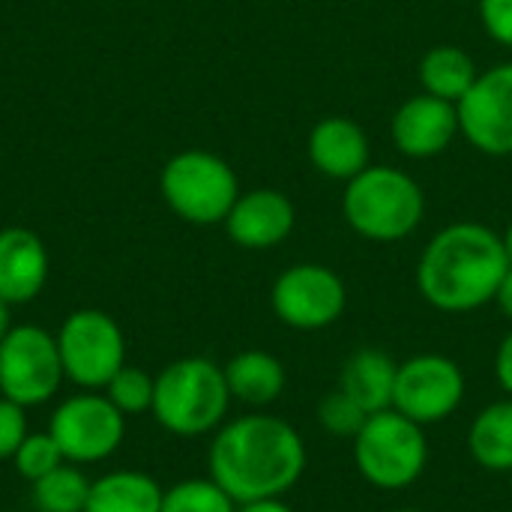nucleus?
Masks as SVG:
<instances>
[{
  "instance_id": "1",
  "label": "nucleus",
  "mask_w": 512,
  "mask_h": 512,
  "mask_svg": "<svg viewBox=\"0 0 512 512\" xmlns=\"http://www.w3.org/2000/svg\"><path fill=\"white\" fill-rule=\"evenodd\" d=\"M210 477L237 501L285 498L306 474L303 435L282 417L246 414L216 429L207 453Z\"/></svg>"
},
{
  "instance_id": "2",
  "label": "nucleus",
  "mask_w": 512,
  "mask_h": 512,
  "mask_svg": "<svg viewBox=\"0 0 512 512\" xmlns=\"http://www.w3.org/2000/svg\"><path fill=\"white\" fill-rule=\"evenodd\" d=\"M507 270L510 258L498 231L480 222H453L426 243L417 288L432 309L468 315L495 300Z\"/></svg>"
},
{
  "instance_id": "3",
  "label": "nucleus",
  "mask_w": 512,
  "mask_h": 512,
  "mask_svg": "<svg viewBox=\"0 0 512 512\" xmlns=\"http://www.w3.org/2000/svg\"><path fill=\"white\" fill-rule=\"evenodd\" d=\"M342 216L363 240L399 243L420 228L426 195L411 174L393 165H369L345 183Z\"/></svg>"
},
{
  "instance_id": "4",
  "label": "nucleus",
  "mask_w": 512,
  "mask_h": 512,
  "mask_svg": "<svg viewBox=\"0 0 512 512\" xmlns=\"http://www.w3.org/2000/svg\"><path fill=\"white\" fill-rule=\"evenodd\" d=\"M231 408L225 369L207 357H183L156 375L153 417L180 438H201L216 432Z\"/></svg>"
},
{
  "instance_id": "5",
  "label": "nucleus",
  "mask_w": 512,
  "mask_h": 512,
  "mask_svg": "<svg viewBox=\"0 0 512 512\" xmlns=\"http://www.w3.org/2000/svg\"><path fill=\"white\" fill-rule=\"evenodd\" d=\"M426 465V429L396 408L369 414L366 426L354 438V468L369 486L381 492H402L414 486L423 477Z\"/></svg>"
},
{
  "instance_id": "6",
  "label": "nucleus",
  "mask_w": 512,
  "mask_h": 512,
  "mask_svg": "<svg viewBox=\"0 0 512 512\" xmlns=\"http://www.w3.org/2000/svg\"><path fill=\"white\" fill-rule=\"evenodd\" d=\"M159 192L183 222L222 225L240 198V180L222 156L210 150H183L165 162Z\"/></svg>"
},
{
  "instance_id": "7",
  "label": "nucleus",
  "mask_w": 512,
  "mask_h": 512,
  "mask_svg": "<svg viewBox=\"0 0 512 512\" xmlns=\"http://www.w3.org/2000/svg\"><path fill=\"white\" fill-rule=\"evenodd\" d=\"M54 336L63 375L81 390H105V384L126 366V336L108 312L78 309Z\"/></svg>"
},
{
  "instance_id": "8",
  "label": "nucleus",
  "mask_w": 512,
  "mask_h": 512,
  "mask_svg": "<svg viewBox=\"0 0 512 512\" xmlns=\"http://www.w3.org/2000/svg\"><path fill=\"white\" fill-rule=\"evenodd\" d=\"M63 381L57 336L36 324H15L0 342V396L36 408L57 396Z\"/></svg>"
},
{
  "instance_id": "9",
  "label": "nucleus",
  "mask_w": 512,
  "mask_h": 512,
  "mask_svg": "<svg viewBox=\"0 0 512 512\" xmlns=\"http://www.w3.org/2000/svg\"><path fill=\"white\" fill-rule=\"evenodd\" d=\"M51 438L72 465H93L114 456L126 435V414L96 390L75 393L57 405L48 426Z\"/></svg>"
},
{
  "instance_id": "10",
  "label": "nucleus",
  "mask_w": 512,
  "mask_h": 512,
  "mask_svg": "<svg viewBox=\"0 0 512 512\" xmlns=\"http://www.w3.org/2000/svg\"><path fill=\"white\" fill-rule=\"evenodd\" d=\"M273 315L300 333L333 327L348 306V288L342 276L324 264H294L282 270L270 291Z\"/></svg>"
},
{
  "instance_id": "11",
  "label": "nucleus",
  "mask_w": 512,
  "mask_h": 512,
  "mask_svg": "<svg viewBox=\"0 0 512 512\" xmlns=\"http://www.w3.org/2000/svg\"><path fill=\"white\" fill-rule=\"evenodd\" d=\"M465 393H468V381L453 357L417 354L399 363L393 408L426 429L450 420L465 402Z\"/></svg>"
},
{
  "instance_id": "12",
  "label": "nucleus",
  "mask_w": 512,
  "mask_h": 512,
  "mask_svg": "<svg viewBox=\"0 0 512 512\" xmlns=\"http://www.w3.org/2000/svg\"><path fill=\"white\" fill-rule=\"evenodd\" d=\"M459 132L486 156H512V63L477 75L459 99Z\"/></svg>"
},
{
  "instance_id": "13",
  "label": "nucleus",
  "mask_w": 512,
  "mask_h": 512,
  "mask_svg": "<svg viewBox=\"0 0 512 512\" xmlns=\"http://www.w3.org/2000/svg\"><path fill=\"white\" fill-rule=\"evenodd\" d=\"M393 144L408 159L441 156L459 132V108L447 99L420 93L405 99L390 123Z\"/></svg>"
},
{
  "instance_id": "14",
  "label": "nucleus",
  "mask_w": 512,
  "mask_h": 512,
  "mask_svg": "<svg viewBox=\"0 0 512 512\" xmlns=\"http://www.w3.org/2000/svg\"><path fill=\"white\" fill-rule=\"evenodd\" d=\"M222 225L240 249L261 252L291 237L297 225V210L294 201L279 189H252L240 192Z\"/></svg>"
},
{
  "instance_id": "15",
  "label": "nucleus",
  "mask_w": 512,
  "mask_h": 512,
  "mask_svg": "<svg viewBox=\"0 0 512 512\" xmlns=\"http://www.w3.org/2000/svg\"><path fill=\"white\" fill-rule=\"evenodd\" d=\"M372 144L366 129L351 117H324L309 132V162L330 180H354L372 162Z\"/></svg>"
},
{
  "instance_id": "16",
  "label": "nucleus",
  "mask_w": 512,
  "mask_h": 512,
  "mask_svg": "<svg viewBox=\"0 0 512 512\" xmlns=\"http://www.w3.org/2000/svg\"><path fill=\"white\" fill-rule=\"evenodd\" d=\"M48 282V249L30 228L12 225L0 231V300L24 306L42 294Z\"/></svg>"
},
{
  "instance_id": "17",
  "label": "nucleus",
  "mask_w": 512,
  "mask_h": 512,
  "mask_svg": "<svg viewBox=\"0 0 512 512\" xmlns=\"http://www.w3.org/2000/svg\"><path fill=\"white\" fill-rule=\"evenodd\" d=\"M399 363L381 348H357L339 372V390L348 393L366 414L393 408Z\"/></svg>"
},
{
  "instance_id": "18",
  "label": "nucleus",
  "mask_w": 512,
  "mask_h": 512,
  "mask_svg": "<svg viewBox=\"0 0 512 512\" xmlns=\"http://www.w3.org/2000/svg\"><path fill=\"white\" fill-rule=\"evenodd\" d=\"M225 381L231 390V399L249 405V408H267L273 405L288 384L285 366L279 357L261 348L240 351L225 366Z\"/></svg>"
},
{
  "instance_id": "19",
  "label": "nucleus",
  "mask_w": 512,
  "mask_h": 512,
  "mask_svg": "<svg viewBox=\"0 0 512 512\" xmlns=\"http://www.w3.org/2000/svg\"><path fill=\"white\" fill-rule=\"evenodd\" d=\"M468 453L489 474H512V399L486 405L468 429Z\"/></svg>"
},
{
  "instance_id": "20",
  "label": "nucleus",
  "mask_w": 512,
  "mask_h": 512,
  "mask_svg": "<svg viewBox=\"0 0 512 512\" xmlns=\"http://www.w3.org/2000/svg\"><path fill=\"white\" fill-rule=\"evenodd\" d=\"M165 489L141 471H111L90 486L84 512H162Z\"/></svg>"
},
{
  "instance_id": "21",
  "label": "nucleus",
  "mask_w": 512,
  "mask_h": 512,
  "mask_svg": "<svg viewBox=\"0 0 512 512\" xmlns=\"http://www.w3.org/2000/svg\"><path fill=\"white\" fill-rule=\"evenodd\" d=\"M477 75H480V69H477L474 57L468 51H462L459 45H435L420 60L423 93L447 99L453 105H459V99L474 87Z\"/></svg>"
},
{
  "instance_id": "22",
  "label": "nucleus",
  "mask_w": 512,
  "mask_h": 512,
  "mask_svg": "<svg viewBox=\"0 0 512 512\" xmlns=\"http://www.w3.org/2000/svg\"><path fill=\"white\" fill-rule=\"evenodd\" d=\"M30 486H33L30 498H33L36 512H84L93 483L84 477L81 468H75L72 462H63L60 468H54L51 474H45L42 480Z\"/></svg>"
},
{
  "instance_id": "23",
  "label": "nucleus",
  "mask_w": 512,
  "mask_h": 512,
  "mask_svg": "<svg viewBox=\"0 0 512 512\" xmlns=\"http://www.w3.org/2000/svg\"><path fill=\"white\" fill-rule=\"evenodd\" d=\"M237 501L213 480H183L165 489L162 495V512H237Z\"/></svg>"
},
{
  "instance_id": "24",
  "label": "nucleus",
  "mask_w": 512,
  "mask_h": 512,
  "mask_svg": "<svg viewBox=\"0 0 512 512\" xmlns=\"http://www.w3.org/2000/svg\"><path fill=\"white\" fill-rule=\"evenodd\" d=\"M120 414L132 417V414H144L153 408V393H156V378L147 375L138 366H123L102 390Z\"/></svg>"
},
{
  "instance_id": "25",
  "label": "nucleus",
  "mask_w": 512,
  "mask_h": 512,
  "mask_svg": "<svg viewBox=\"0 0 512 512\" xmlns=\"http://www.w3.org/2000/svg\"><path fill=\"white\" fill-rule=\"evenodd\" d=\"M12 462H15V471L27 483H36L45 474H51L54 468H60L66 462V456L57 447V441L51 438V432H33V435H27L21 441V447L15 450Z\"/></svg>"
},
{
  "instance_id": "26",
  "label": "nucleus",
  "mask_w": 512,
  "mask_h": 512,
  "mask_svg": "<svg viewBox=\"0 0 512 512\" xmlns=\"http://www.w3.org/2000/svg\"><path fill=\"white\" fill-rule=\"evenodd\" d=\"M318 423H321V429L324 432H330L333 438H357L360 435V429L366 426V420H369V414L348 396V393H342L339 387L336 390H330L321 402H318Z\"/></svg>"
},
{
  "instance_id": "27",
  "label": "nucleus",
  "mask_w": 512,
  "mask_h": 512,
  "mask_svg": "<svg viewBox=\"0 0 512 512\" xmlns=\"http://www.w3.org/2000/svg\"><path fill=\"white\" fill-rule=\"evenodd\" d=\"M24 411L27 408H21L12 399L0 396V459H12L15 450L21 447V441L30 435Z\"/></svg>"
},
{
  "instance_id": "28",
  "label": "nucleus",
  "mask_w": 512,
  "mask_h": 512,
  "mask_svg": "<svg viewBox=\"0 0 512 512\" xmlns=\"http://www.w3.org/2000/svg\"><path fill=\"white\" fill-rule=\"evenodd\" d=\"M483 30L504 48H512V0H480Z\"/></svg>"
},
{
  "instance_id": "29",
  "label": "nucleus",
  "mask_w": 512,
  "mask_h": 512,
  "mask_svg": "<svg viewBox=\"0 0 512 512\" xmlns=\"http://www.w3.org/2000/svg\"><path fill=\"white\" fill-rule=\"evenodd\" d=\"M495 378H498V387L512 399V327L495 351Z\"/></svg>"
},
{
  "instance_id": "30",
  "label": "nucleus",
  "mask_w": 512,
  "mask_h": 512,
  "mask_svg": "<svg viewBox=\"0 0 512 512\" xmlns=\"http://www.w3.org/2000/svg\"><path fill=\"white\" fill-rule=\"evenodd\" d=\"M495 306H498V312L507 318L512 324V264L510 270L504 273V279H501V285H498V291H495V300H492Z\"/></svg>"
},
{
  "instance_id": "31",
  "label": "nucleus",
  "mask_w": 512,
  "mask_h": 512,
  "mask_svg": "<svg viewBox=\"0 0 512 512\" xmlns=\"http://www.w3.org/2000/svg\"><path fill=\"white\" fill-rule=\"evenodd\" d=\"M237 512H297L294 507H288L282 498H264V501H249V504H240Z\"/></svg>"
},
{
  "instance_id": "32",
  "label": "nucleus",
  "mask_w": 512,
  "mask_h": 512,
  "mask_svg": "<svg viewBox=\"0 0 512 512\" xmlns=\"http://www.w3.org/2000/svg\"><path fill=\"white\" fill-rule=\"evenodd\" d=\"M12 327H15V324H12V306L0 300V342L9 336V330H12Z\"/></svg>"
},
{
  "instance_id": "33",
  "label": "nucleus",
  "mask_w": 512,
  "mask_h": 512,
  "mask_svg": "<svg viewBox=\"0 0 512 512\" xmlns=\"http://www.w3.org/2000/svg\"><path fill=\"white\" fill-rule=\"evenodd\" d=\"M501 240H504V249H507V258H510L512 264V222L507 225V231L501 234Z\"/></svg>"
},
{
  "instance_id": "34",
  "label": "nucleus",
  "mask_w": 512,
  "mask_h": 512,
  "mask_svg": "<svg viewBox=\"0 0 512 512\" xmlns=\"http://www.w3.org/2000/svg\"><path fill=\"white\" fill-rule=\"evenodd\" d=\"M396 512H426V510H417V507H405V510H396Z\"/></svg>"
},
{
  "instance_id": "35",
  "label": "nucleus",
  "mask_w": 512,
  "mask_h": 512,
  "mask_svg": "<svg viewBox=\"0 0 512 512\" xmlns=\"http://www.w3.org/2000/svg\"><path fill=\"white\" fill-rule=\"evenodd\" d=\"M510 483H512V474H510Z\"/></svg>"
}]
</instances>
